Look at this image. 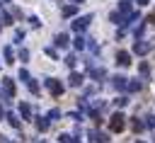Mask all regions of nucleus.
<instances>
[{"label":"nucleus","mask_w":155,"mask_h":143,"mask_svg":"<svg viewBox=\"0 0 155 143\" xmlns=\"http://www.w3.org/2000/svg\"><path fill=\"white\" fill-rule=\"evenodd\" d=\"M56 44H58V46H65V44H68V36H65V34H58V36H56Z\"/></svg>","instance_id":"423d86ee"},{"label":"nucleus","mask_w":155,"mask_h":143,"mask_svg":"<svg viewBox=\"0 0 155 143\" xmlns=\"http://www.w3.org/2000/svg\"><path fill=\"white\" fill-rule=\"evenodd\" d=\"M19 111H22V116H29V104H22Z\"/></svg>","instance_id":"1a4fd4ad"},{"label":"nucleus","mask_w":155,"mask_h":143,"mask_svg":"<svg viewBox=\"0 0 155 143\" xmlns=\"http://www.w3.org/2000/svg\"><path fill=\"white\" fill-rule=\"evenodd\" d=\"M46 87H48V92H51V95H56V97L63 92V85H61L58 80H46Z\"/></svg>","instance_id":"f03ea898"},{"label":"nucleus","mask_w":155,"mask_h":143,"mask_svg":"<svg viewBox=\"0 0 155 143\" xmlns=\"http://www.w3.org/2000/svg\"><path fill=\"white\" fill-rule=\"evenodd\" d=\"M2 85H5V92H7V95H15V85H12L10 78H2Z\"/></svg>","instance_id":"7ed1b4c3"},{"label":"nucleus","mask_w":155,"mask_h":143,"mask_svg":"<svg viewBox=\"0 0 155 143\" xmlns=\"http://www.w3.org/2000/svg\"><path fill=\"white\" fill-rule=\"evenodd\" d=\"M61 141H63V143H73V141H70V136H61Z\"/></svg>","instance_id":"9d476101"},{"label":"nucleus","mask_w":155,"mask_h":143,"mask_svg":"<svg viewBox=\"0 0 155 143\" xmlns=\"http://www.w3.org/2000/svg\"><path fill=\"white\" fill-rule=\"evenodd\" d=\"M124 126H126V124H124V116H121V114H114L111 121H109V128H111V131H124Z\"/></svg>","instance_id":"f257e3e1"},{"label":"nucleus","mask_w":155,"mask_h":143,"mask_svg":"<svg viewBox=\"0 0 155 143\" xmlns=\"http://www.w3.org/2000/svg\"><path fill=\"white\" fill-rule=\"evenodd\" d=\"M36 126H39V131H46V128H48V121H46V119H39Z\"/></svg>","instance_id":"6e6552de"},{"label":"nucleus","mask_w":155,"mask_h":143,"mask_svg":"<svg viewBox=\"0 0 155 143\" xmlns=\"http://www.w3.org/2000/svg\"><path fill=\"white\" fill-rule=\"evenodd\" d=\"M116 58H119V63H121V65H128V53H126V51H121Z\"/></svg>","instance_id":"39448f33"},{"label":"nucleus","mask_w":155,"mask_h":143,"mask_svg":"<svg viewBox=\"0 0 155 143\" xmlns=\"http://www.w3.org/2000/svg\"><path fill=\"white\" fill-rule=\"evenodd\" d=\"M80 82H82V75L73 73V75H70V85H80Z\"/></svg>","instance_id":"0eeeda50"},{"label":"nucleus","mask_w":155,"mask_h":143,"mask_svg":"<svg viewBox=\"0 0 155 143\" xmlns=\"http://www.w3.org/2000/svg\"><path fill=\"white\" fill-rule=\"evenodd\" d=\"M0 119H2V107H0Z\"/></svg>","instance_id":"f8f14e48"},{"label":"nucleus","mask_w":155,"mask_h":143,"mask_svg":"<svg viewBox=\"0 0 155 143\" xmlns=\"http://www.w3.org/2000/svg\"><path fill=\"white\" fill-rule=\"evenodd\" d=\"M150 22H153V24H155V12H153V15H150Z\"/></svg>","instance_id":"9b49d317"},{"label":"nucleus","mask_w":155,"mask_h":143,"mask_svg":"<svg viewBox=\"0 0 155 143\" xmlns=\"http://www.w3.org/2000/svg\"><path fill=\"white\" fill-rule=\"evenodd\" d=\"M87 22H90V17H82V19H78V22H73V27H75V29H82Z\"/></svg>","instance_id":"20e7f679"}]
</instances>
